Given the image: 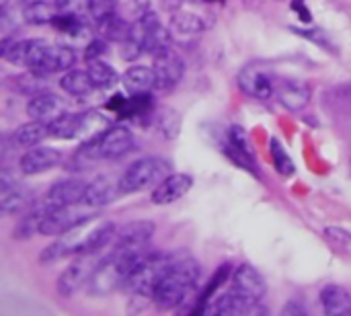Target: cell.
<instances>
[{
	"instance_id": "obj_2",
	"label": "cell",
	"mask_w": 351,
	"mask_h": 316,
	"mask_svg": "<svg viewBox=\"0 0 351 316\" xmlns=\"http://www.w3.org/2000/svg\"><path fill=\"white\" fill-rule=\"evenodd\" d=\"M169 175V162L160 156H144L132 162L125 173L119 177V189L123 195L140 193L150 187H156Z\"/></svg>"
},
{
	"instance_id": "obj_31",
	"label": "cell",
	"mask_w": 351,
	"mask_h": 316,
	"mask_svg": "<svg viewBox=\"0 0 351 316\" xmlns=\"http://www.w3.org/2000/svg\"><path fill=\"white\" fill-rule=\"evenodd\" d=\"M152 117H154V123H156L158 132L162 136H167L169 140H173V138H177L181 134L183 121H181V115L175 109H171V107H158V109H154Z\"/></svg>"
},
{
	"instance_id": "obj_18",
	"label": "cell",
	"mask_w": 351,
	"mask_h": 316,
	"mask_svg": "<svg viewBox=\"0 0 351 316\" xmlns=\"http://www.w3.org/2000/svg\"><path fill=\"white\" fill-rule=\"evenodd\" d=\"M119 195H123L119 189V179H113L109 175H99L86 187L84 206L86 208H103V206L113 204Z\"/></svg>"
},
{
	"instance_id": "obj_19",
	"label": "cell",
	"mask_w": 351,
	"mask_h": 316,
	"mask_svg": "<svg viewBox=\"0 0 351 316\" xmlns=\"http://www.w3.org/2000/svg\"><path fill=\"white\" fill-rule=\"evenodd\" d=\"M76 62V56L70 47L66 45H47L35 64V72L39 74H53V72H68Z\"/></svg>"
},
{
	"instance_id": "obj_24",
	"label": "cell",
	"mask_w": 351,
	"mask_h": 316,
	"mask_svg": "<svg viewBox=\"0 0 351 316\" xmlns=\"http://www.w3.org/2000/svg\"><path fill=\"white\" fill-rule=\"evenodd\" d=\"M51 210H53V206H51V204H45V206H41V208H35V210L27 212V214L19 220V224L14 226L12 239H16V241H27V239H31L33 234H41V226H43L45 218L51 214Z\"/></svg>"
},
{
	"instance_id": "obj_13",
	"label": "cell",
	"mask_w": 351,
	"mask_h": 316,
	"mask_svg": "<svg viewBox=\"0 0 351 316\" xmlns=\"http://www.w3.org/2000/svg\"><path fill=\"white\" fill-rule=\"evenodd\" d=\"M239 86L243 93H247L253 99L265 101L276 93V84L269 76V72L261 66H249L239 74Z\"/></svg>"
},
{
	"instance_id": "obj_28",
	"label": "cell",
	"mask_w": 351,
	"mask_h": 316,
	"mask_svg": "<svg viewBox=\"0 0 351 316\" xmlns=\"http://www.w3.org/2000/svg\"><path fill=\"white\" fill-rule=\"evenodd\" d=\"M80 117V123H78V136L86 142V140H93L97 136H101L111 123L107 121V117L103 113H99L97 109H88L84 113L78 115Z\"/></svg>"
},
{
	"instance_id": "obj_25",
	"label": "cell",
	"mask_w": 351,
	"mask_h": 316,
	"mask_svg": "<svg viewBox=\"0 0 351 316\" xmlns=\"http://www.w3.org/2000/svg\"><path fill=\"white\" fill-rule=\"evenodd\" d=\"M97 31L103 39L107 41H125L132 33V23H128L123 16H119L117 12H111L107 16L97 19Z\"/></svg>"
},
{
	"instance_id": "obj_34",
	"label": "cell",
	"mask_w": 351,
	"mask_h": 316,
	"mask_svg": "<svg viewBox=\"0 0 351 316\" xmlns=\"http://www.w3.org/2000/svg\"><path fill=\"white\" fill-rule=\"evenodd\" d=\"M12 88L21 95H27V97H35L39 93H45V80H43V74L31 70L27 74H19L14 76L12 80Z\"/></svg>"
},
{
	"instance_id": "obj_27",
	"label": "cell",
	"mask_w": 351,
	"mask_h": 316,
	"mask_svg": "<svg viewBox=\"0 0 351 316\" xmlns=\"http://www.w3.org/2000/svg\"><path fill=\"white\" fill-rule=\"evenodd\" d=\"M60 86H62L68 95H72V97H86V95H90V93L95 90V84H93V80H90L88 70H86V72H82V70H68V72L62 76Z\"/></svg>"
},
{
	"instance_id": "obj_9",
	"label": "cell",
	"mask_w": 351,
	"mask_h": 316,
	"mask_svg": "<svg viewBox=\"0 0 351 316\" xmlns=\"http://www.w3.org/2000/svg\"><path fill=\"white\" fill-rule=\"evenodd\" d=\"M206 313H212V315H265L267 308L261 304V302H255L251 298H245L241 296L239 292L230 290L228 294H222V296H216L214 300L208 302L206 306Z\"/></svg>"
},
{
	"instance_id": "obj_30",
	"label": "cell",
	"mask_w": 351,
	"mask_h": 316,
	"mask_svg": "<svg viewBox=\"0 0 351 316\" xmlns=\"http://www.w3.org/2000/svg\"><path fill=\"white\" fill-rule=\"evenodd\" d=\"M58 14L56 4H47L45 0H29L23 6V19L29 25H47L53 21V16Z\"/></svg>"
},
{
	"instance_id": "obj_23",
	"label": "cell",
	"mask_w": 351,
	"mask_h": 316,
	"mask_svg": "<svg viewBox=\"0 0 351 316\" xmlns=\"http://www.w3.org/2000/svg\"><path fill=\"white\" fill-rule=\"evenodd\" d=\"M47 136H49V123L31 119L29 123L19 125L10 134V140L19 148H33V146H39V142H43Z\"/></svg>"
},
{
	"instance_id": "obj_22",
	"label": "cell",
	"mask_w": 351,
	"mask_h": 316,
	"mask_svg": "<svg viewBox=\"0 0 351 316\" xmlns=\"http://www.w3.org/2000/svg\"><path fill=\"white\" fill-rule=\"evenodd\" d=\"M321 306H323L325 315H351V294L343 286L329 284L321 290Z\"/></svg>"
},
{
	"instance_id": "obj_38",
	"label": "cell",
	"mask_w": 351,
	"mask_h": 316,
	"mask_svg": "<svg viewBox=\"0 0 351 316\" xmlns=\"http://www.w3.org/2000/svg\"><path fill=\"white\" fill-rule=\"evenodd\" d=\"M115 8H117V0H88V12L95 19L107 16L115 12Z\"/></svg>"
},
{
	"instance_id": "obj_20",
	"label": "cell",
	"mask_w": 351,
	"mask_h": 316,
	"mask_svg": "<svg viewBox=\"0 0 351 316\" xmlns=\"http://www.w3.org/2000/svg\"><path fill=\"white\" fill-rule=\"evenodd\" d=\"M66 111V105L60 97L51 95V93H39L35 97L29 99L27 103V115L31 119H37V121H53L56 117H60L62 113Z\"/></svg>"
},
{
	"instance_id": "obj_12",
	"label": "cell",
	"mask_w": 351,
	"mask_h": 316,
	"mask_svg": "<svg viewBox=\"0 0 351 316\" xmlns=\"http://www.w3.org/2000/svg\"><path fill=\"white\" fill-rule=\"evenodd\" d=\"M232 290L239 292L245 298H251L255 302H261L263 296H265V292H267V286H265L263 276L253 265L243 263L232 274Z\"/></svg>"
},
{
	"instance_id": "obj_10",
	"label": "cell",
	"mask_w": 351,
	"mask_h": 316,
	"mask_svg": "<svg viewBox=\"0 0 351 316\" xmlns=\"http://www.w3.org/2000/svg\"><path fill=\"white\" fill-rule=\"evenodd\" d=\"M62 160V154L58 148L51 146H33L29 148L21 160H19V169L23 175H41L45 171H51L53 167H58Z\"/></svg>"
},
{
	"instance_id": "obj_42",
	"label": "cell",
	"mask_w": 351,
	"mask_h": 316,
	"mask_svg": "<svg viewBox=\"0 0 351 316\" xmlns=\"http://www.w3.org/2000/svg\"><path fill=\"white\" fill-rule=\"evenodd\" d=\"M162 2H167L165 6H167L169 10H173V12L181 10V4H183V0H162Z\"/></svg>"
},
{
	"instance_id": "obj_1",
	"label": "cell",
	"mask_w": 351,
	"mask_h": 316,
	"mask_svg": "<svg viewBox=\"0 0 351 316\" xmlns=\"http://www.w3.org/2000/svg\"><path fill=\"white\" fill-rule=\"evenodd\" d=\"M202 267L191 257H175L152 292V302L160 311H173L183 304L197 288Z\"/></svg>"
},
{
	"instance_id": "obj_32",
	"label": "cell",
	"mask_w": 351,
	"mask_h": 316,
	"mask_svg": "<svg viewBox=\"0 0 351 316\" xmlns=\"http://www.w3.org/2000/svg\"><path fill=\"white\" fill-rule=\"evenodd\" d=\"M206 29V23L199 14L195 12H185V10H177L173 12L171 19V31L177 35H197Z\"/></svg>"
},
{
	"instance_id": "obj_36",
	"label": "cell",
	"mask_w": 351,
	"mask_h": 316,
	"mask_svg": "<svg viewBox=\"0 0 351 316\" xmlns=\"http://www.w3.org/2000/svg\"><path fill=\"white\" fill-rule=\"evenodd\" d=\"M325 239L343 255L351 257V232L341 230V228H325Z\"/></svg>"
},
{
	"instance_id": "obj_17",
	"label": "cell",
	"mask_w": 351,
	"mask_h": 316,
	"mask_svg": "<svg viewBox=\"0 0 351 316\" xmlns=\"http://www.w3.org/2000/svg\"><path fill=\"white\" fill-rule=\"evenodd\" d=\"M88 183L78 181V179H64L58 181L49 187L47 191V204L58 206V208H68V206H80L84 204Z\"/></svg>"
},
{
	"instance_id": "obj_14",
	"label": "cell",
	"mask_w": 351,
	"mask_h": 316,
	"mask_svg": "<svg viewBox=\"0 0 351 316\" xmlns=\"http://www.w3.org/2000/svg\"><path fill=\"white\" fill-rule=\"evenodd\" d=\"M193 179L185 173H169L154 189H152V204L156 206H169L187 195L191 189Z\"/></svg>"
},
{
	"instance_id": "obj_7",
	"label": "cell",
	"mask_w": 351,
	"mask_h": 316,
	"mask_svg": "<svg viewBox=\"0 0 351 316\" xmlns=\"http://www.w3.org/2000/svg\"><path fill=\"white\" fill-rule=\"evenodd\" d=\"M47 45L49 43L43 39H21V41L4 39L0 56L12 66H27L29 70H33Z\"/></svg>"
},
{
	"instance_id": "obj_33",
	"label": "cell",
	"mask_w": 351,
	"mask_h": 316,
	"mask_svg": "<svg viewBox=\"0 0 351 316\" xmlns=\"http://www.w3.org/2000/svg\"><path fill=\"white\" fill-rule=\"evenodd\" d=\"M78 123H80V117L78 115L64 111L60 117H56L53 121H49V136L51 138H58V140L78 138Z\"/></svg>"
},
{
	"instance_id": "obj_35",
	"label": "cell",
	"mask_w": 351,
	"mask_h": 316,
	"mask_svg": "<svg viewBox=\"0 0 351 316\" xmlns=\"http://www.w3.org/2000/svg\"><path fill=\"white\" fill-rule=\"evenodd\" d=\"M271 158H274V165H276V171L284 177H292L296 173V167H294V160L292 156L288 154V150L284 148V144L278 140V138H271Z\"/></svg>"
},
{
	"instance_id": "obj_8",
	"label": "cell",
	"mask_w": 351,
	"mask_h": 316,
	"mask_svg": "<svg viewBox=\"0 0 351 316\" xmlns=\"http://www.w3.org/2000/svg\"><path fill=\"white\" fill-rule=\"evenodd\" d=\"M154 74H156V90H171L185 74V62L171 47L154 53Z\"/></svg>"
},
{
	"instance_id": "obj_15",
	"label": "cell",
	"mask_w": 351,
	"mask_h": 316,
	"mask_svg": "<svg viewBox=\"0 0 351 316\" xmlns=\"http://www.w3.org/2000/svg\"><path fill=\"white\" fill-rule=\"evenodd\" d=\"M74 208L76 206H68V208L53 206L51 214L45 218V222L41 226V234L43 236H60V234L76 228L78 224L86 222L88 218H93V216H84L82 212H76Z\"/></svg>"
},
{
	"instance_id": "obj_6",
	"label": "cell",
	"mask_w": 351,
	"mask_h": 316,
	"mask_svg": "<svg viewBox=\"0 0 351 316\" xmlns=\"http://www.w3.org/2000/svg\"><path fill=\"white\" fill-rule=\"evenodd\" d=\"M123 271L119 265L117 255L111 251L109 255H105V259L101 261V265L97 267V271L93 274L90 282L86 284V290L90 296H109L111 292H115L117 288L123 286Z\"/></svg>"
},
{
	"instance_id": "obj_37",
	"label": "cell",
	"mask_w": 351,
	"mask_h": 316,
	"mask_svg": "<svg viewBox=\"0 0 351 316\" xmlns=\"http://www.w3.org/2000/svg\"><path fill=\"white\" fill-rule=\"evenodd\" d=\"M53 4L58 12H68V14H84L88 10V0H56Z\"/></svg>"
},
{
	"instance_id": "obj_43",
	"label": "cell",
	"mask_w": 351,
	"mask_h": 316,
	"mask_svg": "<svg viewBox=\"0 0 351 316\" xmlns=\"http://www.w3.org/2000/svg\"><path fill=\"white\" fill-rule=\"evenodd\" d=\"M206 2H214V0H206ZM216 2H220V0H216Z\"/></svg>"
},
{
	"instance_id": "obj_11",
	"label": "cell",
	"mask_w": 351,
	"mask_h": 316,
	"mask_svg": "<svg viewBox=\"0 0 351 316\" xmlns=\"http://www.w3.org/2000/svg\"><path fill=\"white\" fill-rule=\"evenodd\" d=\"M156 226L152 220H134L123 224L117 234H115V249L117 251H128V249H140L148 247Z\"/></svg>"
},
{
	"instance_id": "obj_29",
	"label": "cell",
	"mask_w": 351,
	"mask_h": 316,
	"mask_svg": "<svg viewBox=\"0 0 351 316\" xmlns=\"http://www.w3.org/2000/svg\"><path fill=\"white\" fill-rule=\"evenodd\" d=\"M88 74H90V80H93L95 88H99V90L113 88L117 84V80H119V74L115 72V68L111 64H107L105 60L88 62Z\"/></svg>"
},
{
	"instance_id": "obj_39",
	"label": "cell",
	"mask_w": 351,
	"mask_h": 316,
	"mask_svg": "<svg viewBox=\"0 0 351 316\" xmlns=\"http://www.w3.org/2000/svg\"><path fill=\"white\" fill-rule=\"evenodd\" d=\"M105 51H107V39H103V37H99V39H93V41L86 45V49H84V60H86V62H93V60H103Z\"/></svg>"
},
{
	"instance_id": "obj_40",
	"label": "cell",
	"mask_w": 351,
	"mask_h": 316,
	"mask_svg": "<svg viewBox=\"0 0 351 316\" xmlns=\"http://www.w3.org/2000/svg\"><path fill=\"white\" fill-rule=\"evenodd\" d=\"M292 10L298 12V16H300L304 23H311V21H313V16H311L308 8H306V4H304V0H292Z\"/></svg>"
},
{
	"instance_id": "obj_41",
	"label": "cell",
	"mask_w": 351,
	"mask_h": 316,
	"mask_svg": "<svg viewBox=\"0 0 351 316\" xmlns=\"http://www.w3.org/2000/svg\"><path fill=\"white\" fill-rule=\"evenodd\" d=\"M284 315H306V308L298 302V300H290L284 306Z\"/></svg>"
},
{
	"instance_id": "obj_26",
	"label": "cell",
	"mask_w": 351,
	"mask_h": 316,
	"mask_svg": "<svg viewBox=\"0 0 351 316\" xmlns=\"http://www.w3.org/2000/svg\"><path fill=\"white\" fill-rule=\"evenodd\" d=\"M29 204H31V193L25 187H21L19 183L10 185L6 189H0V212L4 216L21 214Z\"/></svg>"
},
{
	"instance_id": "obj_16",
	"label": "cell",
	"mask_w": 351,
	"mask_h": 316,
	"mask_svg": "<svg viewBox=\"0 0 351 316\" xmlns=\"http://www.w3.org/2000/svg\"><path fill=\"white\" fill-rule=\"evenodd\" d=\"M276 97L288 111H302L311 103V86L296 78H282L276 84Z\"/></svg>"
},
{
	"instance_id": "obj_4",
	"label": "cell",
	"mask_w": 351,
	"mask_h": 316,
	"mask_svg": "<svg viewBox=\"0 0 351 316\" xmlns=\"http://www.w3.org/2000/svg\"><path fill=\"white\" fill-rule=\"evenodd\" d=\"M130 39H134L146 53H158L171 47V27L167 29L154 10H148L134 19Z\"/></svg>"
},
{
	"instance_id": "obj_5",
	"label": "cell",
	"mask_w": 351,
	"mask_h": 316,
	"mask_svg": "<svg viewBox=\"0 0 351 316\" xmlns=\"http://www.w3.org/2000/svg\"><path fill=\"white\" fill-rule=\"evenodd\" d=\"M105 259L103 251L97 253H80L58 278V294L64 298L74 296L82 286H86L93 278V274L97 271V267L101 265V261Z\"/></svg>"
},
{
	"instance_id": "obj_3",
	"label": "cell",
	"mask_w": 351,
	"mask_h": 316,
	"mask_svg": "<svg viewBox=\"0 0 351 316\" xmlns=\"http://www.w3.org/2000/svg\"><path fill=\"white\" fill-rule=\"evenodd\" d=\"M175 261V255H162V253H152L134 274H130L123 282V290L134 294V296H148L152 298V292L156 288V284L160 282V278L165 276V271L171 267V263Z\"/></svg>"
},
{
	"instance_id": "obj_21",
	"label": "cell",
	"mask_w": 351,
	"mask_h": 316,
	"mask_svg": "<svg viewBox=\"0 0 351 316\" xmlns=\"http://www.w3.org/2000/svg\"><path fill=\"white\" fill-rule=\"evenodd\" d=\"M121 84L130 95H142V93H152L156 88V74L154 68L148 66H130L123 76Z\"/></svg>"
}]
</instances>
